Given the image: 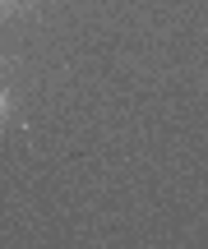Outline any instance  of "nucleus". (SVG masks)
Returning <instances> with one entry per match:
<instances>
[{"label": "nucleus", "instance_id": "f257e3e1", "mask_svg": "<svg viewBox=\"0 0 208 249\" xmlns=\"http://www.w3.org/2000/svg\"><path fill=\"white\" fill-rule=\"evenodd\" d=\"M5 111H9V97H5V88H0V116H5Z\"/></svg>", "mask_w": 208, "mask_h": 249}]
</instances>
